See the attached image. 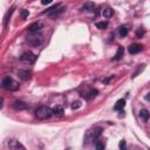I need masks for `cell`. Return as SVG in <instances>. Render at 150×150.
Returning a JSON list of instances; mask_svg holds the SVG:
<instances>
[{"mask_svg":"<svg viewBox=\"0 0 150 150\" xmlns=\"http://www.w3.org/2000/svg\"><path fill=\"white\" fill-rule=\"evenodd\" d=\"M27 42H28L29 45L36 47V46H39V45L42 42V35H41V34H38V33L30 34V35L27 38Z\"/></svg>","mask_w":150,"mask_h":150,"instance_id":"obj_5","label":"cell"},{"mask_svg":"<svg viewBox=\"0 0 150 150\" xmlns=\"http://www.w3.org/2000/svg\"><path fill=\"white\" fill-rule=\"evenodd\" d=\"M101 131H102L101 128H93V129H89V130L86 132V135H84V143L88 144V143H90V142H93V141H96L97 137L101 135Z\"/></svg>","mask_w":150,"mask_h":150,"instance_id":"obj_2","label":"cell"},{"mask_svg":"<svg viewBox=\"0 0 150 150\" xmlns=\"http://www.w3.org/2000/svg\"><path fill=\"white\" fill-rule=\"evenodd\" d=\"M145 100H148V101H150V93H149V94H148V95L145 96Z\"/></svg>","mask_w":150,"mask_h":150,"instance_id":"obj_26","label":"cell"},{"mask_svg":"<svg viewBox=\"0 0 150 150\" xmlns=\"http://www.w3.org/2000/svg\"><path fill=\"white\" fill-rule=\"evenodd\" d=\"M120 150H127V145H125V141H121L120 142Z\"/></svg>","mask_w":150,"mask_h":150,"instance_id":"obj_23","label":"cell"},{"mask_svg":"<svg viewBox=\"0 0 150 150\" xmlns=\"http://www.w3.org/2000/svg\"><path fill=\"white\" fill-rule=\"evenodd\" d=\"M41 28H42V23H41V22H33V23L28 27V32H29L30 34H35V33H38Z\"/></svg>","mask_w":150,"mask_h":150,"instance_id":"obj_7","label":"cell"},{"mask_svg":"<svg viewBox=\"0 0 150 150\" xmlns=\"http://www.w3.org/2000/svg\"><path fill=\"white\" fill-rule=\"evenodd\" d=\"M2 88L6 89V90H9V91H14V90H18L19 84H18V82H15L12 77L6 76V77L2 80Z\"/></svg>","mask_w":150,"mask_h":150,"instance_id":"obj_3","label":"cell"},{"mask_svg":"<svg viewBox=\"0 0 150 150\" xmlns=\"http://www.w3.org/2000/svg\"><path fill=\"white\" fill-rule=\"evenodd\" d=\"M142 48H143V46H142V45L132 43V45H130V46H129L128 52H129L130 54H137V53H139V52L142 50Z\"/></svg>","mask_w":150,"mask_h":150,"instance_id":"obj_8","label":"cell"},{"mask_svg":"<svg viewBox=\"0 0 150 150\" xmlns=\"http://www.w3.org/2000/svg\"><path fill=\"white\" fill-rule=\"evenodd\" d=\"M81 107V102L80 101H75V102H73V104H71V108L73 109H77V108H80Z\"/></svg>","mask_w":150,"mask_h":150,"instance_id":"obj_21","label":"cell"},{"mask_svg":"<svg viewBox=\"0 0 150 150\" xmlns=\"http://www.w3.org/2000/svg\"><path fill=\"white\" fill-rule=\"evenodd\" d=\"M50 2H52L50 0H42V1H41L42 5H48V4H50Z\"/></svg>","mask_w":150,"mask_h":150,"instance_id":"obj_24","label":"cell"},{"mask_svg":"<svg viewBox=\"0 0 150 150\" xmlns=\"http://www.w3.org/2000/svg\"><path fill=\"white\" fill-rule=\"evenodd\" d=\"M123 53H124V49H123V47H118V48H117V52H116V54H115V57H114V60H120V59L122 57Z\"/></svg>","mask_w":150,"mask_h":150,"instance_id":"obj_17","label":"cell"},{"mask_svg":"<svg viewBox=\"0 0 150 150\" xmlns=\"http://www.w3.org/2000/svg\"><path fill=\"white\" fill-rule=\"evenodd\" d=\"M13 107H14V109H16V110H23V109L27 108V104H26L25 102H22V101H14Z\"/></svg>","mask_w":150,"mask_h":150,"instance_id":"obj_9","label":"cell"},{"mask_svg":"<svg viewBox=\"0 0 150 150\" xmlns=\"http://www.w3.org/2000/svg\"><path fill=\"white\" fill-rule=\"evenodd\" d=\"M95 150H104V144L102 142H96L95 143Z\"/></svg>","mask_w":150,"mask_h":150,"instance_id":"obj_20","label":"cell"},{"mask_svg":"<svg viewBox=\"0 0 150 150\" xmlns=\"http://www.w3.org/2000/svg\"><path fill=\"white\" fill-rule=\"evenodd\" d=\"M107 26H108V22H107V21H101V22H97V23H96V27H97L98 29H105Z\"/></svg>","mask_w":150,"mask_h":150,"instance_id":"obj_19","label":"cell"},{"mask_svg":"<svg viewBox=\"0 0 150 150\" xmlns=\"http://www.w3.org/2000/svg\"><path fill=\"white\" fill-rule=\"evenodd\" d=\"M124 105H125V100L122 98V100H118V101L116 102L114 109H115V110H122V109L124 108Z\"/></svg>","mask_w":150,"mask_h":150,"instance_id":"obj_13","label":"cell"},{"mask_svg":"<svg viewBox=\"0 0 150 150\" xmlns=\"http://www.w3.org/2000/svg\"><path fill=\"white\" fill-rule=\"evenodd\" d=\"M8 148L11 150H26L25 146L19 141H16V139H11L8 142Z\"/></svg>","mask_w":150,"mask_h":150,"instance_id":"obj_6","label":"cell"},{"mask_svg":"<svg viewBox=\"0 0 150 150\" xmlns=\"http://www.w3.org/2000/svg\"><path fill=\"white\" fill-rule=\"evenodd\" d=\"M63 108L61 107V105H55L54 108H53V114H55L56 116H63Z\"/></svg>","mask_w":150,"mask_h":150,"instance_id":"obj_11","label":"cell"},{"mask_svg":"<svg viewBox=\"0 0 150 150\" xmlns=\"http://www.w3.org/2000/svg\"><path fill=\"white\" fill-rule=\"evenodd\" d=\"M118 34H120L121 38L127 36V34H128V28H127V27H120V29H118Z\"/></svg>","mask_w":150,"mask_h":150,"instance_id":"obj_18","label":"cell"},{"mask_svg":"<svg viewBox=\"0 0 150 150\" xmlns=\"http://www.w3.org/2000/svg\"><path fill=\"white\" fill-rule=\"evenodd\" d=\"M52 115H53V109H50L49 107H46V105L39 107V108L35 110V116H36L39 120H47V118H49Z\"/></svg>","mask_w":150,"mask_h":150,"instance_id":"obj_1","label":"cell"},{"mask_svg":"<svg viewBox=\"0 0 150 150\" xmlns=\"http://www.w3.org/2000/svg\"><path fill=\"white\" fill-rule=\"evenodd\" d=\"M139 117L143 120V121H148L149 118V111L146 109H141L139 111Z\"/></svg>","mask_w":150,"mask_h":150,"instance_id":"obj_15","label":"cell"},{"mask_svg":"<svg viewBox=\"0 0 150 150\" xmlns=\"http://www.w3.org/2000/svg\"><path fill=\"white\" fill-rule=\"evenodd\" d=\"M97 90L96 89H91V90H89L84 96H86V98H88V100H90V98H93V97H95L96 95H97Z\"/></svg>","mask_w":150,"mask_h":150,"instance_id":"obj_16","label":"cell"},{"mask_svg":"<svg viewBox=\"0 0 150 150\" xmlns=\"http://www.w3.org/2000/svg\"><path fill=\"white\" fill-rule=\"evenodd\" d=\"M112 14H114V11L110 7H107L102 11V15L105 16V18H110V16H112Z\"/></svg>","mask_w":150,"mask_h":150,"instance_id":"obj_14","label":"cell"},{"mask_svg":"<svg viewBox=\"0 0 150 150\" xmlns=\"http://www.w3.org/2000/svg\"><path fill=\"white\" fill-rule=\"evenodd\" d=\"M18 75H19V77H20L21 80L26 81V80H28V79H29L30 73H29L28 70H19V71H18Z\"/></svg>","mask_w":150,"mask_h":150,"instance_id":"obj_10","label":"cell"},{"mask_svg":"<svg viewBox=\"0 0 150 150\" xmlns=\"http://www.w3.org/2000/svg\"><path fill=\"white\" fill-rule=\"evenodd\" d=\"M143 34V30H137V35L139 36V35H142Z\"/></svg>","mask_w":150,"mask_h":150,"instance_id":"obj_25","label":"cell"},{"mask_svg":"<svg viewBox=\"0 0 150 150\" xmlns=\"http://www.w3.org/2000/svg\"><path fill=\"white\" fill-rule=\"evenodd\" d=\"M28 15H29V13H28L27 9H22V11H21V18H22V19H26Z\"/></svg>","mask_w":150,"mask_h":150,"instance_id":"obj_22","label":"cell"},{"mask_svg":"<svg viewBox=\"0 0 150 150\" xmlns=\"http://www.w3.org/2000/svg\"><path fill=\"white\" fill-rule=\"evenodd\" d=\"M35 60H36V56H35V54H33L32 52H25V53L20 56V61L23 62V63H27V64L34 63Z\"/></svg>","mask_w":150,"mask_h":150,"instance_id":"obj_4","label":"cell"},{"mask_svg":"<svg viewBox=\"0 0 150 150\" xmlns=\"http://www.w3.org/2000/svg\"><path fill=\"white\" fill-rule=\"evenodd\" d=\"M94 8H95V5H94L93 2H86V4L81 7L82 11H87V12H90V11H93Z\"/></svg>","mask_w":150,"mask_h":150,"instance_id":"obj_12","label":"cell"}]
</instances>
